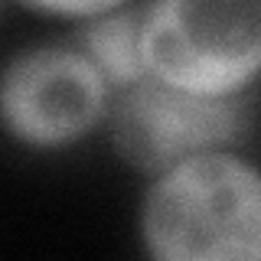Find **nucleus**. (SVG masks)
Segmentation results:
<instances>
[{"label":"nucleus","instance_id":"obj_1","mask_svg":"<svg viewBox=\"0 0 261 261\" xmlns=\"http://www.w3.org/2000/svg\"><path fill=\"white\" fill-rule=\"evenodd\" d=\"M141 235L160 261H261V173L225 150L176 163L147 193Z\"/></svg>","mask_w":261,"mask_h":261},{"label":"nucleus","instance_id":"obj_2","mask_svg":"<svg viewBox=\"0 0 261 261\" xmlns=\"http://www.w3.org/2000/svg\"><path fill=\"white\" fill-rule=\"evenodd\" d=\"M147 75L206 98L245 95L261 75V0H150Z\"/></svg>","mask_w":261,"mask_h":261},{"label":"nucleus","instance_id":"obj_3","mask_svg":"<svg viewBox=\"0 0 261 261\" xmlns=\"http://www.w3.org/2000/svg\"><path fill=\"white\" fill-rule=\"evenodd\" d=\"M248 127L245 95L206 98L144 75L121 88L111 114L114 147L141 173H167L196 153L222 150Z\"/></svg>","mask_w":261,"mask_h":261},{"label":"nucleus","instance_id":"obj_4","mask_svg":"<svg viewBox=\"0 0 261 261\" xmlns=\"http://www.w3.org/2000/svg\"><path fill=\"white\" fill-rule=\"evenodd\" d=\"M108 108V82L85 53L46 46L0 72V121L30 147H59L88 134Z\"/></svg>","mask_w":261,"mask_h":261},{"label":"nucleus","instance_id":"obj_5","mask_svg":"<svg viewBox=\"0 0 261 261\" xmlns=\"http://www.w3.org/2000/svg\"><path fill=\"white\" fill-rule=\"evenodd\" d=\"M144 13L147 7L134 10H108L82 33V53L101 72L108 88H127L147 75L144 62Z\"/></svg>","mask_w":261,"mask_h":261},{"label":"nucleus","instance_id":"obj_6","mask_svg":"<svg viewBox=\"0 0 261 261\" xmlns=\"http://www.w3.org/2000/svg\"><path fill=\"white\" fill-rule=\"evenodd\" d=\"M27 4L59 16H101L108 10H118L124 0H27Z\"/></svg>","mask_w":261,"mask_h":261}]
</instances>
